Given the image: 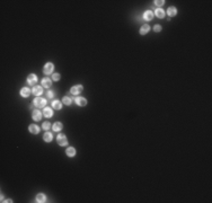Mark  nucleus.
<instances>
[{
    "instance_id": "5",
    "label": "nucleus",
    "mask_w": 212,
    "mask_h": 203,
    "mask_svg": "<svg viewBox=\"0 0 212 203\" xmlns=\"http://www.w3.org/2000/svg\"><path fill=\"white\" fill-rule=\"evenodd\" d=\"M36 81H37L36 74H35V73L28 74V77H27V83H28V84H30V85H33V86H34V84H36Z\"/></svg>"
},
{
    "instance_id": "4",
    "label": "nucleus",
    "mask_w": 212,
    "mask_h": 203,
    "mask_svg": "<svg viewBox=\"0 0 212 203\" xmlns=\"http://www.w3.org/2000/svg\"><path fill=\"white\" fill-rule=\"evenodd\" d=\"M56 141H58V144H60V146H67L68 144V140H67V138L64 134H59L58 137H56Z\"/></svg>"
},
{
    "instance_id": "15",
    "label": "nucleus",
    "mask_w": 212,
    "mask_h": 203,
    "mask_svg": "<svg viewBox=\"0 0 212 203\" xmlns=\"http://www.w3.org/2000/svg\"><path fill=\"white\" fill-rule=\"evenodd\" d=\"M149 30H150V27H149V25H148V24L142 25L141 28H140V34H141V35H146V34L149 32Z\"/></svg>"
},
{
    "instance_id": "11",
    "label": "nucleus",
    "mask_w": 212,
    "mask_h": 203,
    "mask_svg": "<svg viewBox=\"0 0 212 203\" xmlns=\"http://www.w3.org/2000/svg\"><path fill=\"white\" fill-rule=\"evenodd\" d=\"M76 103L79 106H86L87 105V99L84 97H76Z\"/></svg>"
},
{
    "instance_id": "9",
    "label": "nucleus",
    "mask_w": 212,
    "mask_h": 203,
    "mask_svg": "<svg viewBox=\"0 0 212 203\" xmlns=\"http://www.w3.org/2000/svg\"><path fill=\"white\" fill-rule=\"evenodd\" d=\"M42 85H43V87H45V88H50L52 86V80L50 79V78H43L42 79Z\"/></svg>"
},
{
    "instance_id": "7",
    "label": "nucleus",
    "mask_w": 212,
    "mask_h": 203,
    "mask_svg": "<svg viewBox=\"0 0 212 203\" xmlns=\"http://www.w3.org/2000/svg\"><path fill=\"white\" fill-rule=\"evenodd\" d=\"M31 95V89L28 87H23L20 89V96L21 97H28Z\"/></svg>"
},
{
    "instance_id": "16",
    "label": "nucleus",
    "mask_w": 212,
    "mask_h": 203,
    "mask_svg": "<svg viewBox=\"0 0 212 203\" xmlns=\"http://www.w3.org/2000/svg\"><path fill=\"white\" fill-rule=\"evenodd\" d=\"M32 117H33L34 121H39L42 119V113L39 111H33V114H32Z\"/></svg>"
},
{
    "instance_id": "21",
    "label": "nucleus",
    "mask_w": 212,
    "mask_h": 203,
    "mask_svg": "<svg viewBox=\"0 0 212 203\" xmlns=\"http://www.w3.org/2000/svg\"><path fill=\"white\" fill-rule=\"evenodd\" d=\"M52 107L54 109H61V107H62V104H61L60 101H53L52 102Z\"/></svg>"
},
{
    "instance_id": "14",
    "label": "nucleus",
    "mask_w": 212,
    "mask_h": 203,
    "mask_svg": "<svg viewBox=\"0 0 212 203\" xmlns=\"http://www.w3.org/2000/svg\"><path fill=\"white\" fill-rule=\"evenodd\" d=\"M36 202L37 203H44L46 202V196H45V194H43V193H39L36 195Z\"/></svg>"
},
{
    "instance_id": "10",
    "label": "nucleus",
    "mask_w": 212,
    "mask_h": 203,
    "mask_svg": "<svg viewBox=\"0 0 212 203\" xmlns=\"http://www.w3.org/2000/svg\"><path fill=\"white\" fill-rule=\"evenodd\" d=\"M167 14H168V16H170V17H174L177 15V9L175 8L174 6H171V7H168V9H167Z\"/></svg>"
},
{
    "instance_id": "27",
    "label": "nucleus",
    "mask_w": 212,
    "mask_h": 203,
    "mask_svg": "<svg viewBox=\"0 0 212 203\" xmlns=\"http://www.w3.org/2000/svg\"><path fill=\"white\" fill-rule=\"evenodd\" d=\"M46 96H48L49 98H52L53 96H54V94H53V91H51V90H50V91H48V92H46Z\"/></svg>"
},
{
    "instance_id": "6",
    "label": "nucleus",
    "mask_w": 212,
    "mask_h": 203,
    "mask_svg": "<svg viewBox=\"0 0 212 203\" xmlns=\"http://www.w3.org/2000/svg\"><path fill=\"white\" fill-rule=\"evenodd\" d=\"M143 19L147 20V22H149V20H152L153 18V13L151 11V10H147V11H145V14H143Z\"/></svg>"
},
{
    "instance_id": "17",
    "label": "nucleus",
    "mask_w": 212,
    "mask_h": 203,
    "mask_svg": "<svg viewBox=\"0 0 212 203\" xmlns=\"http://www.w3.org/2000/svg\"><path fill=\"white\" fill-rule=\"evenodd\" d=\"M43 114H44L45 117H52L53 116V111L50 107H45L44 111H43Z\"/></svg>"
},
{
    "instance_id": "23",
    "label": "nucleus",
    "mask_w": 212,
    "mask_h": 203,
    "mask_svg": "<svg viewBox=\"0 0 212 203\" xmlns=\"http://www.w3.org/2000/svg\"><path fill=\"white\" fill-rule=\"evenodd\" d=\"M42 127L44 130H49L50 127H51V123H50V122H44V123L42 124Z\"/></svg>"
},
{
    "instance_id": "18",
    "label": "nucleus",
    "mask_w": 212,
    "mask_h": 203,
    "mask_svg": "<svg viewBox=\"0 0 212 203\" xmlns=\"http://www.w3.org/2000/svg\"><path fill=\"white\" fill-rule=\"evenodd\" d=\"M43 139H44L45 142H51L52 139H53V135L51 132H45V134L43 135Z\"/></svg>"
},
{
    "instance_id": "26",
    "label": "nucleus",
    "mask_w": 212,
    "mask_h": 203,
    "mask_svg": "<svg viewBox=\"0 0 212 203\" xmlns=\"http://www.w3.org/2000/svg\"><path fill=\"white\" fill-rule=\"evenodd\" d=\"M153 31L157 32V33H158V32H160V31H161V26H160V25H154Z\"/></svg>"
},
{
    "instance_id": "20",
    "label": "nucleus",
    "mask_w": 212,
    "mask_h": 203,
    "mask_svg": "<svg viewBox=\"0 0 212 203\" xmlns=\"http://www.w3.org/2000/svg\"><path fill=\"white\" fill-rule=\"evenodd\" d=\"M154 14H156V16L158 17V18H164L165 17V11L161 8H158L156 9V11H154Z\"/></svg>"
},
{
    "instance_id": "25",
    "label": "nucleus",
    "mask_w": 212,
    "mask_h": 203,
    "mask_svg": "<svg viewBox=\"0 0 212 203\" xmlns=\"http://www.w3.org/2000/svg\"><path fill=\"white\" fill-rule=\"evenodd\" d=\"M52 78H53V80H54V81H59L60 80V74L59 73H53Z\"/></svg>"
},
{
    "instance_id": "22",
    "label": "nucleus",
    "mask_w": 212,
    "mask_h": 203,
    "mask_svg": "<svg viewBox=\"0 0 212 203\" xmlns=\"http://www.w3.org/2000/svg\"><path fill=\"white\" fill-rule=\"evenodd\" d=\"M62 102H63V104H64V105H70L72 101H71V98H70V97H68V96H64L63 99H62Z\"/></svg>"
},
{
    "instance_id": "19",
    "label": "nucleus",
    "mask_w": 212,
    "mask_h": 203,
    "mask_svg": "<svg viewBox=\"0 0 212 203\" xmlns=\"http://www.w3.org/2000/svg\"><path fill=\"white\" fill-rule=\"evenodd\" d=\"M62 127H63V125H62V123H61V122H55L54 124H53V130H54L55 132H59V131H61V130H62Z\"/></svg>"
},
{
    "instance_id": "13",
    "label": "nucleus",
    "mask_w": 212,
    "mask_h": 203,
    "mask_svg": "<svg viewBox=\"0 0 212 203\" xmlns=\"http://www.w3.org/2000/svg\"><path fill=\"white\" fill-rule=\"evenodd\" d=\"M66 154H67L68 157H75V156H76V149L73 147H69L66 150Z\"/></svg>"
},
{
    "instance_id": "2",
    "label": "nucleus",
    "mask_w": 212,
    "mask_h": 203,
    "mask_svg": "<svg viewBox=\"0 0 212 203\" xmlns=\"http://www.w3.org/2000/svg\"><path fill=\"white\" fill-rule=\"evenodd\" d=\"M53 70H54V65H53L52 62H48V63H46V65L44 66V68H43V72H44L45 74L52 73Z\"/></svg>"
},
{
    "instance_id": "12",
    "label": "nucleus",
    "mask_w": 212,
    "mask_h": 203,
    "mask_svg": "<svg viewBox=\"0 0 212 203\" xmlns=\"http://www.w3.org/2000/svg\"><path fill=\"white\" fill-rule=\"evenodd\" d=\"M28 130H30V132L33 133V134H37L39 132V127L37 125H35V124H31V125L28 126Z\"/></svg>"
},
{
    "instance_id": "8",
    "label": "nucleus",
    "mask_w": 212,
    "mask_h": 203,
    "mask_svg": "<svg viewBox=\"0 0 212 203\" xmlns=\"http://www.w3.org/2000/svg\"><path fill=\"white\" fill-rule=\"evenodd\" d=\"M32 92L35 95V96H39L43 94V88L41 86H34L33 89H32Z\"/></svg>"
},
{
    "instance_id": "24",
    "label": "nucleus",
    "mask_w": 212,
    "mask_h": 203,
    "mask_svg": "<svg viewBox=\"0 0 212 203\" xmlns=\"http://www.w3.org/2000/svg\"><path fill=\"white\" fill-rule=\"evenodd\" d=\"M164 3H165L164 0H156V1H154V5H156L157 7H161Z\"/></svg>"
},
{
    "instance_id": "3",
    "label": "nucleus",
    "mask_w": 212,
    "mask_h": 203,
    "mask_svg": "<svg viewBox=\"0 0 212 203\" xmlns=\"http://www.w3.org/2000/svg\"><path fill=\"white\" fill-rule=\"evenodd\" d=\"M82 89H84V87L81 86V85H76V86H72L70 89V92L72 95H78L80 94V92L82 91Z\"/></svg>"
},
{
    "instance_id": "1",
    "label": "nucleus",
    "mask_w": 212,
    "mask_h": 203,
    "mask_svg": "<svg viewBox=\"0 0 212 203\" xmlns=\"http://www.w3.org/2000/svg\"><path fill=\"white\" fill-rule=\"evenodd\" d=\"M33 104H34L35 106H36V107H43V106H45V105H46V101H45L44 98L38 97V96H37V97L33 101Z\"/></svg>"
},
{
    "instance_id": "28",
    "label": "nucleus",
    "mask_w": 212,
    "mask_h": 203,
    "mask_svg": "<svg viewBox=\"0 0 212 203\" xmlns=\"http://www.w3.org/2000/svg\"><path fill=\"white\" fill-rule=\"evenodd\" d=\"M3 202H8V203H10V202H13V201L10 200V199H8V200H6V201H3Z\"/></svg>"
}]
</instances>
